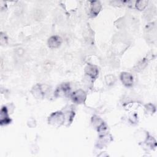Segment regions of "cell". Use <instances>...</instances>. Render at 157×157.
Wrapping results in <instances>:
<instances>
[{"instance_id":"1","label":"cell","mask_w":157,"mask_h":157,"mask_svg":"<svg viewBox=\"0 0 157 157\" xmlns=\"http://www.w3.org/2000/svg\"><path fill=\"white\" fill-rule=\"evenodd\" d=\"M65 120V116L61 112L52 113L48 117V123L54 126H60Z\"/></svg>"},{"instance_id":"2","label":"cell","mask_w":157,"mask_h":157,"mask_svg":"<svg viewBox=\"0 0 157 157\" xmlns=\"http://www.w3.org/2000/svg\"><path fill=\"white\" fill-rule=\"evenodd\" d=\"M71 99L77 104H82L86 99V93L82 90H77L72 94Z\"/></svg>"},{"instance_id":"3","label":"cell","mask_w":157,"mask_h":157,"mask_svg":"<svg viewBox=\"0 0 157 157\" xmlns=\"http://www.w3.org/2000/svg\"><path fill=\"white\" fill-rule=\"evenodd\" d=\"M120 79L123 83L126 86H130L133 83V77L128 72H122L120 75Z\"/></svg>"},{"instance_id":"4","label":"cell","mask_w":157,"mask_h":157,"mask_svg":"<svg viewBox=\"0 0 157 157\" xmlns=\"http://www.w3.org/2000/svg\"><path fill=\"white\" fill-rule=\"evenodd\" d=\"M70 86L68 83H63L60 85L56 90L55 93L56 96H63L69 92Z\"/></svg>"},{"instance_id":"5","label":"cell","mask_w":157,"mask_h":157,"mask_svg":"<svg viewBox=\"0 0 157 157\" xmlns=\"http://www.w3.org/2000/svg\"><path fill=\"white\" fill-rule=\"evenodd\" d=\"M62 43V39L58 36H53L48 40V45L50 48H58Z\"/></svg>"},{"instance_id":"6","label":"cell","mask_w":157,"mask_h":157,"mask_svg":"<svg viewBox=\"0 0 157 157\" xmlns=\"http://www.w3.org/2000/svg\"><path fill=\"white\" fill-rule=\"evenodd\" d=\"M90 6V15L92 17L96 16L101 9V4L99 1H91Z\"/></svg>"},{"instance_id":"7","label":"cell","mask_w":157,"mask_h":157,"mask_svg":"<svg viewBox=\"0 0 157 157\" xmlns=\"http://www.w3.org/2000/svg\"><path fill=\"white\" fill-rule=\"evenodd\" d=\"M85 73L91 78H95L98 75V70L96 66L89 64L85 67Z\"/></svg>"},{"instance_id":"8","label":"cell","mask_w":157,"mask_h":157,"mask_svg":"<svg viewBox=\"0 0 157 157\" xmlns=\"http://www.w3.org/2000/svg\"><path fill=\"white\" fill-rule=\"evenodd\" d=\"M10 122V120L9 118L7 108L3 107L1 110V124H6Z\"/></svg>"},{"instance_id":"9","label":"cell","mask_w":157,"mask_h":157,"mask_svg":"<svg viewBox=\"0 0 157 157\" xmlns=\"http://www.w3.org/2000/svg\"><path fill=\"white\" fill-rule=\"evenodd\" d=\"M42 88L41 87V85H37L34 86L31 92L35 97H36L37 98H41L44 95V92L42 91Z\"/></svg>"},{"instance_id":"10","label":"cell","mask_w":157,"mask_h":157,"mask_svg":"<svg viewBox=\"0 0 157 157\" xmlns=\"http://www.w3.org/2000/svg\"><path fill=\"white\" fill-rule=\"evenodd\" d=\"M148 4V1H137L136 4V8L139 10H142L143 9H144L145 8V7L147 6Z\"/></svg>"}]
</instances>
